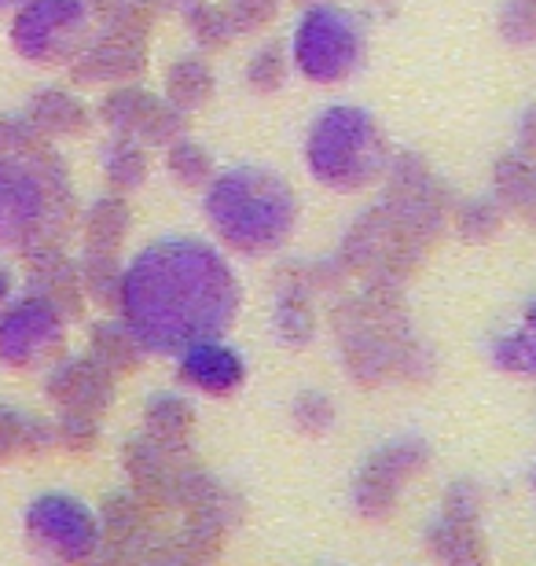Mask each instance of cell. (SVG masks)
<instances>
[{
	"label": "cell",
	"mask_w": 536,
	"mask_h": 566,
	"mask_svg": "<svg viewBox=\"0 0 536 566\" xmlns=\"http://www.w3.org/2000/svg\"><path fill=\"white\" fill-rule=\"evenodd\" d=\"M235 302L232 269L199 240L151 243L122 280L125 324L155 354H180L202 338H221Z\"/></svg>",
	"instance_id": "obj_1"
},
{
	"label": "cell",
	"mask_w": 536,
	"mask_h": 566,
	"mask_svg": "<svg viewBox=\"0 0 536 566\" xmlns=\"http://www.w3.org/2000/svg\"><path fill=\"white\" fill-rule=\"evenodd\" d=\"M4 287H8V283H4V276H0V294H4Z\"/></svg>",
	"instance_id": "obj_11"
},
{
	"label": "cell",
	"mask_w": 536,
	"mask_h": 566,
	"mask_svg": "<svg viewBox=\"0 0 536 566\" xmlns=\"http://www.w3.org/2000/svg\"><path fill=\"white\" fill-rule=\"evenodd\" d=\"M207 218L213 232L235 251H272L294 229V191L272 169L235 166L210 185Z\"/></svg>",
	"instance_id": "obj_2"
},
{
	"label": "cell",
	"mask_w": 536,
	"mask_h": 566,
	"mask_svg": "<svg viewBox=\"0 0 536 566\" xmlns=\"http://www.w3.org/2000/svg\"><path fill=\"white\" fill-rule=\"evenodd\" d=\"M77 15H82V11H77L74 0H41V4H33L27 11V19H22V27H19L22 49L41 52L44 44L52 41V33L60 27H71Z\"/></svg>",
	"instance_id": "obj_9"
},
{
	"label": "cell",
	"mask_w": 536,
	"mask_h": 566,
	"mask_svg": "<svg viewBox=\"0 0 536 566\" xmlns=\"http://www.w3.org/2000/svg\"><path fill=\"white\" fill-rule=\"evenodd\" d=\"M493 357H496L500 368L522 371V376H536V302L522 313L515 332L496 338Z\"/></svg>",
	"instance_id": "obj_10"
},
{
	"label": "cell",
	"mask_w": 536,
	"mask_h": 566,
	"mask_svg": "<svg viewBox=\"0 0 536 566\" xmlns=\"http://www.w3.org/2000/svg\"><path fill=\"white\" fill-rule=\"evenodd\" d=\"M55 338V316L41 305H27V310H15L0 324V349L8 357H30L33 349L52 343Z\"/></svg>",
	"instance_id": "obj_8"
},
{
	"label": "cell",
	"mask_w": 536,
	"mask_h": 566,
	"mask_svg": "<svg viewBox=\"0 0 536 566\" xmlns=\"http://www.w3.org/2000/svg\"><path fill=\"white\" fill-rule=\"evenodd\" d=\"M313 177L327 188H360L379 177L386 163V144L375 118L360 107H327L313 122L309 144H305Z\"/></svg>",
	"instance_id": "obj_3"
},
{
	"label": "cell",
	"mask_w": 536,
	"mask_h": 566,
	"mask_svg": "<svg viewBox=\"0 0 536 566\" xmlns=\"http://www.w3.org/2000/svg\"><path fill=\"white\" fill-rule=\"evenodd\" d=\"M246 368L243 357L221 338H202V343L180 349V379L207 394H228L243 382Z\"/></svg>",
	"instance_id": "obj_5"
},
{
	"label": "cell",
	"mask_w": 536,
	"mask_h": 566,
	"mask_svg": "<svg viewBox=\"0 0 536 566\" xmlns=\"http://www.w3.org/2000/svg\"><path fill=\"white\" fill-rule=\"evenodd\" d=\"M41 218V188L15 166L0 163V240H19Z\"/></svg>",
	"instance_id": "obj_7"
},
{
	"label": "cell",
	"mask_w": 536,
	"mask_h": 566,
	"mask_svg": "<svg viewBox=\"0 0 536 566\" xmlns=\"http://www.w3.org/2000/svg\"><path fill=\"white\" fill-rule=\"evenodd\" d=\"M291 49H294V66H298L305 77L330 85L357 71V63L364 55V33H360V22L353 19L346 8L316 4L298 19Z\"/></svg>",
	"instance_id": "obj_4"
},
{
	"label": "cell",
	"mask_w": 536,
	"mask_h": 566,
	"mask_svg": "<svg viewBox=\"0 0 536 566\" xmlns=\"http://www.w3.org/2000/svg\"><path fill=\"white\" fill-rule=\"evenodd\" d=\"M33 530H38L52 548H60L63 556H82V552L93 548V541H96L88 512L82 504L66 501V496L41 501L38 512H33Z\"/></svg>",
	"instance_id": "obj_6"
}]
</instances>
